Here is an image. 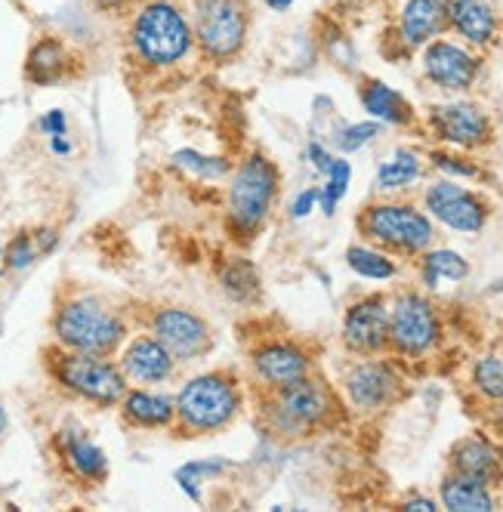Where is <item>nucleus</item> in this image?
<instances>
[{"label": "nucleus", "instance_id": "f257e3e1", "mask_svg": "<svg viewBox=\"0 0 503 512\" xmlns=\"http://www.w3.org/2000/svg\"><path fill=\"white\" fill-rule=\"evenodd\" d=\"M127 47L149 71H170L183 65L195 47L192 16L183 0H136L127 25Z\"/></svg>", "mask_w": 503, "mask_h": 512}, {"label": "nucleus", "instance_id": "f03ea898", "mask_svg": "<svg viewBox=\"0 0 503 512\" xmlns=\"http://www.w3.org/2000/svg\"><path fill=\"white\" fill-rule=\"evenodd\" d=\"M173 401H176V426L189 435L223 432L238 420L244 408L241 386L226 371H207L189 377L179 386Z\"/></svg>", "mask_w": 503, "mask_h": 512}, {"label": "nucleus", "instance_id": "7ed1b4c3", "mask_svg": "<svg viewBox=\"0 0 503 512\" xmlns=\"http://www.w3.org/2000/svg\"><path fill=\"white\" fill-rule=\"evenodd\" d=\"M281 176L278 167L254 152L247 155L232 173H229V189H226V223L235 241H250L263 226L278 201Z\"/></svg>", "mask_w": 503, "mask_h": 512}, {"label": "nucleus", "instance_id": "20e7f679", "mask_svg": "<svg viewBox=\"0 0 503 512\" xmlns=\"http://www.w3.org/2000/svg\"><path fill=\"white\" fill-rule=\"evenodd\" d=\"M337 417V395L328 383L312 374L287 383L275 392H266L263 420L266 429L278 438H303L312 429L328 426Z\"/></svg>", "mask_w": 503, "mask_h": 512}, {"label": "nucleus", "instance_id": "39448f33", "mask_svg": "<svg viewBox=\"0 0 503 512\" xmlns=\"http://www.w3.org/2000/svg\"><path fill=\"white\" fill-rule=\"evenodd\" d=\"M53 334L65 352L112 355L127 340V321L99 297H71L56 309Z\"/></svg>", "mask_w": 503, "mask_h": 512}, {"label": "nucleus", "instance_id": "423d86ee", "mask_svg": "<svg viewBox=\"0 0 503 512\" xmlns=\"http://www.w3.org/2000/svg\"><path fill=\"white\" fill-rule=\"evenodd\" d=\"M195 47L210 62L235 59L250 31V10L247 0H192L189 4Z\"/></svg>", "mask_w": 503, "mask_h": 512}, {"label": "nucleus", "instance_id": "0eeeda50", "mask_svg": "<svg viewBox=\"0 0 503 512\" xmlns=\"http://www.w3.org/2000/svg\"><path fill=\"white\" fill-rule=\"evenodd\" d=\"M358 229L374 244L405 256L426 253L436 241V226L429 213H420L414 204L402 201H377L365 207L362 219H358Z\"/></svg>", "mask_w": 503, "mask_h": 512}, {"label": "nucleus", "instance_id": "6e6552de", "mask_svg": "<svg viewBox=\"0 0 503 512\" xmlns=\"http://www.w3.org/2000/svg\"><path fill=\"white\" fill-rule=\"evenodd\" d=\"M53 377L71 395L93 401V405H102V408L121 405L124 392L130 389L121 364H115L109 355H84V352L62 349L53 361Z\"/></svg>", "mask_w": 503, "mask_h": 512}, {"label": "nucleus", "instance_id": "1a4fd4ad", "mask_svg": "<svg viewBox=\"0 0 503 512\" xmlns=\"http://www.w3.org/2000/svg\"><path fill=\"white\" fill-rule=\"evenodd\" d=\"M442 340V318L433 300L405 290L389 303V346L402 358H423Z\"/></svg>", "mask_w": 503, "mask_h": 512}, {"label": "nucleus", "instance_id": "9d476101", "mask_svg": "<svg viewBox=\"0 0 503 512\" xmlns=\"http://www.w3.org/2000/svg\"><path fill=\"white\" fill-rule=\"evenodd\" d=\"M149 334L161 340L179 364L198 361L213 349L210 324L186 306H158L149 315Z\"/></svg>", "mask_w": 503, "mask_h": 512}, {"label": "nucleus", "instance_id": "9b49d317", "mask_svg": "<svg viewBox=\"0 0 503 512\" xmlns=\"http://www.w3.org/2000/svg\"><path fill=\"white\" fill-rule=\"evenodd\" d=\"M423 207H426L429 219H436V223H442L445 229H454L463 235H476L488 223L485 201L476 192L463 189L454 179L433 182L423 195Z\"/></svg>", "mask_w": 503, "mask_h": 512}, {"label": "nucleus", "instance_id": "f8f14e48", "mask_svg": "<svg viewBox=\"0 0 503 512\" xmlns=\"http://www.w3.org/2000/svg\"><path fill=\"white\" fill-rule=\"evenodd\" d=\"M402 380L399 371L386 358L365 355V361H355L343 377V392L355 411H383L389 401L399 395Z\"/></svg>", "mask_w": 503, "mask_h": 512}, {"label": "nucleus", "instance_id": "ddd939ff", "mask_svg": "<svg viewBox=\"0 0 503 512\" xmlns=\"http://www.w3.org/2000/svg\"><path fill=\"white\" fill-rule=\"evenodd\" d=\"M250 374H254L260 389L275 392L312 374V355L294 340H263L250 349Z\"/></svg>", "mask_w": 503, "mask_h": 512}, {"label": "nucleus", "instance_id": "4468645a", "mask_svg": "<svg viewBox=\"0 0 503 512\" xmlns=\"http://www.w3.org/2000/svg\"><path fill=\"white\" fill-rule=\"evenodd\" d=\"M423 75L445 93H463L479 78V59L454 41H429L423 47Z\"/></svg>", "mask_w": 503, "mask_h": 512}, {"label": "nucleus", "instance_id": "2eb2a0df", "mask_svg": "<svg viewBox=\"0 0 503 512\" xmlns=\"http://www.w3.org/2000/svg\"><path fill=\"white\" fill-rule=\"evenodd\" d=\"M429 127H433V133L442 142L454 145V149H466V152L491 142V121L473 102L436 105L433 112H429Z\"/></svg>", "mask_w": 503, "mask_h": 512}, {"label": "nucleus", "instance_id": "dca6fc26", "mask_svg": "<svg viewBox=\"0 0 503 512\" xmlns=\"http://www.w3.org/2000/svg\"><path fill=\"white\" fill-rule=\"evenodd\" d=\"M343 343L355 355H377L389 346V303L383 297H365L346 309Z\"/></svg>", "mask_w": 503, "mask_h": 512}, {"label": "nucleus", "instance_id": "f3484780", "mask_svg": "<svg viewBox=\"0 0 503 512\" xmlns=\"http://www.w3.org/2000/svg\"><path fill=\"white\" fill-rule=\"evenodd\" d=\"M118 364H121L127 383H133V386H161V383L173 380L179 361L152 334H136V337L127 340Z\"/></svg>", "mask_w": 503, "mask_h": 512}, {"label": "nucleus", "instance_id": "a211bd4d", "mask_svg": "<svg viewBox=\"0 0 503 512\" xmlns=\"http://www.w3.org/2000/svg\"><path fill=\"white\" fill-rule=\"evenodd\" d=\"M448 28V0H408L399 16V38L408 50H420Z\"/></svg>", "mask_w": 503, "mask_h": 512}, {"label": "nucleus", "instance_id": "6ab92c4d", "mask_svg": "<svg viewBox=\"0 0 503 512\" xmlns=\"http://www.w3.org/2000/svg\"><path fill=\"white\" fill-rule=\"evenodd\" d=\"M121 414L136 429H170L176 426V401L167 392L136 386L124 392Z\"/></svg>", "mask_w": 503, "mask_h": 512}, {"label": "nucleus", "instance_id": "aec40b11", "mask_svg": "<svg viewBox=\"0 0 503 512\" xmlns=\"http://www.w3.org/2000/svg\"><path fill=\"white\" fill-rule=\"evenodd\" d=\"M448 28L470 47H488L497 38V16L485 0H448Z\"/></svg>", "mask_w": 503, "mask_h": 512}, {"label": "nucleus", "instance_id": "412c9836", "mask_svg": "<svg viewBox=\"0 0 503 512\" xmlns=\"http://www.w3.org/2000/svg\"><path fill=\"white\" fill-rule=\"evenodd\" d=\"M59 451L65 466L84 482H105L109 475V457L93 442V438L81 429H62L59 432Z\"/></svg>", "mask_w": 503, "mask_h": 512}, {"label": "nucleus", "instance_id": "4be33fe9", "mask_svg": "<svg viewBox=\"0 0 503 512\" xmlns=\"http://www.w3.org/2000/svg\"><path fill=\"white\" fill-rule=\"evenodd\" d=\"M500 469H503L500 454L494 451L491 442H485V438H479V435L463 438V442H457L451 451V472L470 475V479H476V482L494 485L500 479Z\"/></svg>", "mask_w": 503, "mask_h": 512}, {"label": "nucleus", "instance_id": "5701e85b", "mask_svg": "<svg viewBox=\"0 0 503 512\" xmlns=\"http://www.w3.org/2000/svg\"><path fill=\"white\" fill-rule=\"evenodd\" d=\"M362 105L371 115V121H377V124L405 127L414 121V108L408 105V99L383 81H365L362 84Z\"/></svg>", "mask_w": 503, "mask_h": 512}, {"label": "nucleus", "instance_id": "b1692460", "mask_svg": "<svg viewBox=\"0 0 503 512\" xmlns=\"http://www.w3.org/2000/svg\"><path fill=\"white\" fill-rule=\"evenodd\" d=\"M442 506L451 512H491L494 509V494L485 482H476L470 475L451 472L439 488Z\"/></svg>", "mask_w": 503, "mask_h": 512}, {"label": "nucleus", "instance_id": "393cba45", "mask_svg": "<svg viewBox=\"0 0 503 512\" xmlns=\"http://www.w3.org/2000/svg\"><path fill=\"white\" fill-rule=\"evenodd\" d=\"M71 65L68 47L59 38H41L31 47L28 62H25V75L31 84H56L65 78V71Z\"/></svg>", "mask_w": 503, "mask_h": 512}, {"label": "nucleus", "instance_id": "a878e982", "mask_svg": "<svg viewBox=\"0 0 503 512\" xmlns=\"http://www.w3.org/2000/svg\"><path fill=\"white\" fill-rule=\"evenodd\" d=\"M220 287L223 294L238 303V306H250L257 303L260 294H263V281H260V272L257 266L244 260V256H232V260H226L220 266Z\"/></svg>", "mask_w": 503, "mask_h": 512}, {"label": "nucleus", "instance_id": "bb28decb", "mask_svg": "<svg viewBox=\"0 0 503 512\" xmlns=\"http://www.w3.org/2000/svg\"><path fill=\"white\" fill-rule=\"evenodd\" d=\"M423 176V161L414 149H395L377 170L380 192H402Z\"/></svg>", "mask_w": 503, "mask_h": 512}, {"label": "nucleus", "instance_id": "cd10ccee", "mask_svg": "<svg viewBox=\"0 0 503 512\" xmlns=\"http://www.w3.org/2000/svg\"><path fill=\"white\" fill-rule=\"evenodd\" d=\"M420 275H423V284L429 290H436L442 281H463L466 275H470V263H466L457 250H445V247L433 250V247H429L423 253Z\"/></svg>", "mask_w": 503, "mask_h": 512}, {"label": "nucleus", "instance_id": "c85d7f7f", "mask_svg": "<svg viewBox=\"0 0 503 512\" xmlns=\"http://www.w3.org/2000/svg\"><path fill=\"white\" fill-rule=\"evenodd\" d=\"M346 263L355 275H362L368 281H389V278H395V272H399V266H395V260L389 253L374 250V247H362V244L346 250Z\"/></svg>", "mask_w": 503, "mask_h": 512}, {"label": "nucleus", "instance_id": "c756f323", "mask_svg": "<svg viewBox=\"0 0 503 512\" xmlns=\"http://www.w3.org/2000/svg\"><path fill=\"white\" fill-rule=\"evenodd\" d=\"M226 469H229V463H226L223 457H217V460H192V463H186V466H179V469H176V485L183 488V494H186L192 503H201V500H204L201 485H204L207 479H217V475H223Z\"/></svg>", "mask_w": 503, "mask_h": 512}, {"label": "nucleus", "instance_id": "7c9ffc66", "mask_svg": "<svg viewBox=\"0 0 503 512\" xmlns=\"http://www.w3.org/2000/svg\"><path fill=\"white\" fill-rule=\"evenodd\" d=\"M173 167L186 176H195V179H204V182H220L223 176L232 173L229 161L226 158H210V155H201L195 149H183L173 155Z\"/></svg>", "mask_w": 503, "mask_h": 512}, {"label": "nucleus", "instance_id": "2f4dec72", "mask_svg": "<svg viewBox=\"0 0 503 512\" xmlns=\"http://www.w3.org/2000/svg\"><path fill=\"white\" fill-rule=\"evenodd\" d=\"M325 176H328V182L318 189V207H321V213H325V216H334V213H337V204H340V201L346 198V192H349L352 167H349V161L334 158V164H331V170H328Z\"/></svg>", "mask_w": 503, "mask_h": 512}, {"label": "nucleus", "instance_id": "473e14b6", "mask_svg": "<svg viewBox=\"0 0 503 512\" xmlns=\"http://www.w3.org/2000/svg\"><path fill=\"white\" fill-rule=\"evenodd\" d=\"M473 386L491 401H503V355H482L473 364Z\"/></svg>", "mask_w": 503, "mask_h": 512}, {"label": "nucleus", "instance_id": "72a5a7b5", "mask_svg": "<svg viewBox=\"0 0 503 512\" xmlns=\"http://www.w3.org/2000/svg\"><path fill=\"white\" fill-rule=\"evenodd\" d=\"M380 127L383 124H377V121H362V124H349V127H343L334 139H337V149L340 152H358V149H365V145L371 142V139H377L380 136Z\"/></svg>", "mask_w": 503, "mask_h": 512}, {"label": "nucleus", "instance_id": "f704fd0d", "mask_svg": "<svg viewBox=\"0 0 503 512\" xmlns=\"http://www.w3.org/2000/svg\"><path fill=\"white\" fill-rule=\"evenodd\" d=\"M38 241H34L31 235H16L10 244H7V250H4V266L7 269H13V272H22V269H28L34 260H38Z\"/></svg>", "mask_w": 503, "mask_h": 512}, {"label": "nucleus", "instance_id": "c9c22d12", "mask_svg": "<svg viewBox=\"0 0 503 512\" xmlns=\"http://www.w3.org/2000/svg\"><path fill=\"white\" fill-rule=\"evenodd\" d=\"M429 161H433L436 170H442V173H448V176H460V179H476V176H479V167H473L470 161H463V158H457V155L436 152Z\"/></svg>", "mask_w": 503, "mask_h": 512}, {"label": "nucleus", "instance_id": "e433bc0d", "mask_svg": "<svg viewBox=\"0 0 503 512\" xmlns=\"http://www.w3.org/2000/svg\"><path fill=\"white\" fill-rule=\"evenodd\" d=\"M315 207H318V189H303V192L291 201V216H294V219H306Z\"/></svg>", "mask_w": 503, "mask_h": 512}, {"label": "nucleus", "instance_id": "4c0bfd02", "mask_svg": "<svg viewBox=\"0 0 503 512\" xmlns=\"http://www.w3.org/2000/svg\"><path fill=\"white\" fill-rule=\"evenodd\" d=\"M309 161H312V167L318 170V173H328L331 170V164H334V155L325 149V145H321V142H309Z\"/></svg>", "mask_w": 503, "mask_h": 512}, {"label": "nucleus", "instance_id": "58836bf2", "mask_svg": "<svg viewBox=\"0 0 503 512\" xmlns=\"http://www.w3.org/2000/svg\"><path fill=\"white\" fill-rule=\"evenodd\" d=\"M41 130H44L47 136H65L68 121H65V115H62V112H47V115L41 118Z\"/></svg>", "mask_w": 503, "mask_h": 512}, {"label": "nucleus", "instance_id": "ea45409f", "mask_svg": "<svg viewBox=\"0 0 503 512\" xmlns=\"http://www.w3.org/2000/svg\"><path fill=\"white\" fill-rule=\"evenodd\" d=\"M93 7L102 13H127L136 7V0H93Z\"/></svg>", "mask_w": 503, "mask_h": 512}, {"label": "nucleus", "instance_id": "a19ab883", "mask_svg": "<svg viewBox=\"0 0 503 512\" xmlns=\"http://www.w3.org/2000/svg\"><path fill=\"white\" fill-rule=\"evenodd\" d=\"M405 509H414V512H433L436 509V500H429V497H411L405 503Z\"/></svg>", "mask_w": 503, "mask_h": 512}, {"label": "nucleus", "instance_id": "79ce46f5", "mask_svg": "<svg viewBox=\"0 0 503 512\" xmlns=\"http://www.w3.org/2000/svg\"><path fill=\"white\" fill-rule=\"evenodd\" d=\"M50 149H53L56 155H68V152H71V145L65 142V136H50Z\"/></svg>", "mask_w": 503, "mask_h": 512}, {"label": "nucleus", "instance_id": "37998d69", "mask_svg": "<svg viewBox=\"0 0 503 512\" xmlns=\"http://www.w3.org/2000/svg\"><path fill=\"white\" fill-rule=\"evenodd\" d=\"M263 4L275 13H284V10H291L294 7V0H263Z\"/></svg>", "mask_w": 503, "mask_h": 512}, {"label": "nucleus", "instance_id": "c03bdc74", "mask_svg": "<svg viewBox=\"0 0 503 512\" xmlns=\"http://www.w3.org/2000/svg\"><path fill=\"white\" fill-rule=\"evenodd\" d=\"M7 429H10V417H7V408L0 405V442H4V435H7Z\"/></svg>", "mask_w": 503, "mask_h": 512}, {"label": "nucleus", "instance_id": "a18cd8bd", "mask_svg": "<svg viewBox=\"0 0 503 512\" xmlns=\"http://www.w3.org/2000/svg\"><path fill=\"white\" fill-rule=\"evenodd\" d=\"M0 269H4V247H0Z\"/></svg>", "mask_w": 503, "mask_h": 512}]
</instances>
